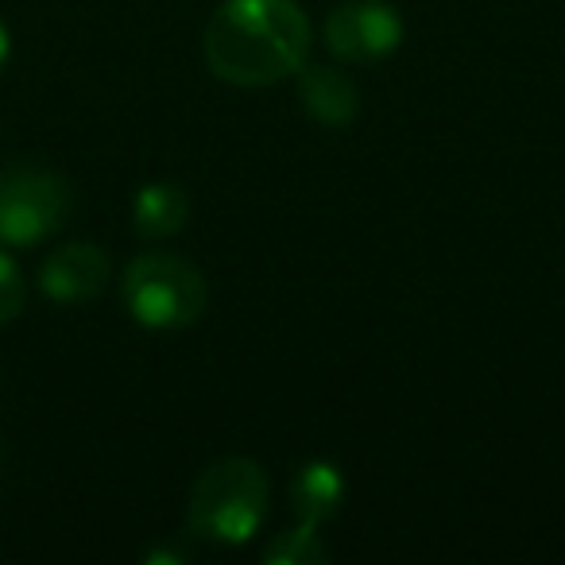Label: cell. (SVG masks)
I'll return each instance as SVG.
<instances>
[{
	"instance_id": "cell-1",
	"label": "cell",
	"mask_w": 565,
	"mask_h": 565,
	"mask_svg": "<svg viewBox=\"0 0 565 565\" xmlns=\"http://www.w3.org/2000/svg\"><path fill=\"white\" fill-rule=\"evenodd\" d=\"M202 51L228 86H275L307 66L310 20L299 0H225L205 24Z\"/></svg>"
},
{
	"instance_id": "cell-2",
	"label": "cell",
	"mask_w": 565,
	"mask_h": 565,
	"mask_svg": "<svg viewBox=\"0 0 565 565\" xmlns=\"http://www.w3.org/2000/svg\"><path fill=\"white\" fill-rule=\"evenodd\" d=\"M267 515V477L248 457H221L194 480L186 500V531L194 539L241 546Z\"/></svg>"
},
{
	"instance_id": "cell-3",
	"label": "cell",
	"mask_w": 565,
	"mask_h": 565,
	"mask_svg": "<svg viewBox=\"0 0 565 565\" xmlns=\"http://www.w3.org/2000/svg\"><path fill=\"white\" fill-rule=\"evenodd\" d=\"M125 307L143 330H186L205 310V279L174 252H143L120 279Z\"/></svg>"
},
{
	"instance_id": "cell-4",
	"label": "cell",
	"mask_w": 565,
	"mask_h": 565,
	"mask_svg": "<svg viewBox=\"0 0 565 565\" xmlns=\"http://www.w3.org/2000/svg\"><path fill=\"white\" fill-rule=\"evenodd\" d=\"M74 205V190L63 174L47 167H4L0 171V244L28 248L47 241L66 225Z\"/></svg>"
},
{
	"instance_id": "cell-5",
	"label": "cell",
	"mask_w": 565,
	"mask_h": 565,
	"mask_svg": "<svg viewBox=\"0 0 565 565\" xmlns=\"http://www.w3.org/2000/svg\"><path fill=\"white\" fill-rule=\"evenodd\" d=\"M322 35L345 63H380L403 43V20L384 0H345L326 17Z\"/></svg>"
},
{
	"instance_id": "cell-6",
	"label": "cell",
	"mask_w": 565,
	"mask_h": 565,
	"mask_svg": "<svg viewBox=\"0 0 565 565\" xmlns=\"http://www.w3.org/2000/svg\"><path fill=\"white\" fill-rule=\"evenodd\" d=\"M105 282H109V256H105L97 244L86 241H74L55 248L47 259H43V271H40V287L51 302H89L105 291Z\"/></svg>"
},
{
	"instance_id": "cell-7",
	"label": "cell",
	"mask_w": 565,
	"mask_h": 565,
	"mask_svg": "<svg viewBox=\"0 0 565 565\" xmlns=\"http://www.w3.org/2000/svg\"><path fill=\"white\" fill-rule=\"evenodd\" d=\"M299 102L318 125L326 128H345L356 120L361 109V89L338 66H302L299 71Z\"/></svg>"
},
{
	"instance_id": "cell-8",
	"label": "cell",
	"mask_w": 565,
	"mask_h": 565,
	"mask_svg": "<svg viewBox=\"0 0 565 565\" xmlns=\"http://www.w3.org/2000/svg\"><path fill=\"white\" fill-rule=\"evenodd\" d=\"M341 500H345V477L330 461H307L291 480V508L299 523L322 526L326 519L338 515Z\"/></svg>"
},
{
	"instance_id": "cell-9",
	"label": "cell",
	"mask_w": 565,
	"mask_h": 565,
	"mask_svg": "<svg viewBox=\"0 0 565 565\" xmlns=\"http://www.w3.org/2000/svg\"><path fill=\"white\" fill-rule=\"evenodd\" d=\"M190 217V198L179 182H148L136 190L132 202V225L148 241H167L174 236Z\"/></svg>"
},
{
	"instance_id": "cell-10",
	"label": "cell",
	"mask_w": 565,
	"mask_h": 565,
	"mask_svg": "<svg viewBox=\"0 0 565 565\" xmlns=\"http://www.w3.org/2000/svg\"><path fill=\"white\" fill-rule=\"evenodd\" d=\"M330 557V550L322 546L318 539V526L299 523L295 531H282L275 534V542L264 550V562L267 565H318Z\"/></svg>"
},
{
	"instance_id": "cell-11",
	"label": "cell",
	"mask_w": 565,
	"mask_h": 565,
	"mask_svg": "<svg viewBox=\"0 0 565 565\" xmlns=\"http://www.w3.org/2000/svg\"><path fill=\"white\" fill-rule=\"evenodd\" d=\"M28 302V282H24V271L12 256L0 252V326H9L20 318Z\"/></svg>"
},
{
	"instance_id": "cell-12",
	"label": "cell",
	"mask_w": 565,
	"mask_h": 565,
	"mask_svg": "<svg viewBox=\"0 0 565 565\" xmlns=\"http://www.w3.org/2000/svg\"><path fill=\"white\" fill-rule=\"evenodd\" d=\"M9 51H12V40H9V28L0 24V71H4V63H9Z\"/></svg>"
}]
</instances>
